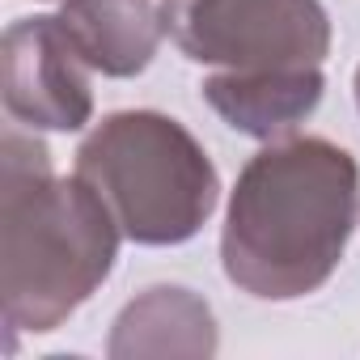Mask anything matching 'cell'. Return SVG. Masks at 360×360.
Returning <instances> with one entry per match:
<instances>
[{
	"instance_id": "6da1fadb",
	"label": "cell",
	"mask_w": 360,
	"mask_h": 360,
	"mask_svg": "<svg viewBox=\"0 0 360 360\" xmlns=\"http://www.w3.org/2000/svg\"><path fill=\"white\" fill-rule=\"evenodd\" d=\"M360 217V165L326 136L267 140L233 183L221 267L259 301L318 292L352 242Z\"/></svg>"
},
{
	"instance_id": "7a4b0ae2",
	"label": "cell",
	"mask_w": 360,
	"mask_h": 360,
	"mask_svg": "<svg viewBox=\"0 0 360 360\" xmlns=\"http://www.w3.org/2000/svg\"><path fill=\"white\" fill-rule=\"evenodd\" d=\"M119 221L72 169L51 174L39 136L5 127L0 140V314L9 330L64 326L115 271Z\"/></svg>"
},
{
	"instance_id": "3957f363",
	"label": "cell",
	"mask_w": 360,
	"mask_h": 360,
	"mask_svg": "<svg viewBox=\"0 0 360 360\" xmlns=\"http://www.w3.org/2000/svg\"><path fill=\"white\" fill-rule=\"evenodd\" d=\"M77 174L136 246H183L221 204L204 144L161 110H115L77 148Z\"/></svg>"
},
{
	"instance_id": "277c9868",
	"label": "cell",
	"mask_w": 360,
	"mask_h": 360,
	"mask_svg": "<svg viewBox=\"0 0 360 360\" xmlns=\"http://www.w3.org/2000/svg\"><path fill=\"white\" fill-rule=\"evenodd\" d=\"M169 34L191 64L221 72L322 68L330 56L322 0H169Z\"/></svg>"
},
{
	"instance_id": "5b68a950",
	"label": "cell",
	"mask_w": 360,
	"mask_h": 360,
	"mask_svg": "<svg viewBox=\"0 0 360 360\" xmlns=\"http://www.w3.org/2000/svg\"><path fill=\"white\" fill-rule=\"evenodd\" d=\"M89 64L60 18H22L0 47V94L13 123L30 131H81L94 119Z\"/></svg>"
},
{
	"instance_id": "8992f818",
	"label": "cell",
	"mask_w": 360,
	"mask_h": 360,
	"mask_svg": "<svg viewBox=\"0 0 360 360\" xmlns=\"http://www.w3.org/2000/svg\"><path fill=\"white\" fill-rule=\"evenodd\" d=\"M56 18L81 60L119 81L140 77L169 34V5L161 0H60Z\"/></svg>"
},
{
	"instance_id": "52a82bcc",
	"label": "cell",
	"mask_w": 360,
	"mask_h": 360,
	"mask_svg": "<svg viewBox=\"0 0 360 360\" xmlns=\"http://www.w3.org/2000/svg\"><path fill=\"white\" fill-rule=\"evenodd\" d=\"M322 68H276V72H212L204 102L242 136L284 140L322 102Z\"/></svg>"
},
{
	"instance_id": "ba28073f",
	"label": "cell",
	"mask_w": 360,
	"mask_h": 360,
	"mask_svg": "<svg viewBox=\"0 0 360 360\" xmlns=\"http://www.w3.org/2000/svg\"><path fill=\"white\" fill-rule=\"evenodd\" d=\"M106 352L110 356H212L217 352L212 305L183 284L144 288L115 318Z\"/></svg>"
},
{
	"instance_id": "9c48e42d",
	"label": "cell",
	"mask_w": 360,
	"mask_h": 360,
	"mask_svg": "<svg viewBox=\"0 0 360 360\" xmlns=\"http://www.w3.org/2000/svg\"><path fill=\"white\" fill-rule=\"evenodd\" d=\"M356 106H360V68H356Z\"/></svg>"
}]
</instances>
